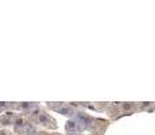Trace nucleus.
Segmentation results:
<instances>
[{"instance_id":"4","label":"nucleus","mask_w":155,"mask_h":135,"mask_svg":"<svg viewBox=\"0 0 155 135\" xmlns=\"http://www.w3.org/2000/svg\"><path fill=\"white\" fill-rule=\"evenodd\" d=\"M14 124H15V127L16 128H23V127H26L27 124H30V123L26 120V118H23V116H15Z\"/></svg>"},{"instance_id":"5","label":"nucleus","mask_w":155,"mask_h":135,"mask_svg":"<svg viewBox=\"0 0 155 135\" xmlns=\"http://www.w3.org/2000/svg\"><path fill=\"white\" fill-rule=\"evenodd\" d=\"M38 135H46V134H38Z\"/></svg>"},{"instance_id":"1","label":"nucleus","mask_w":155,"mask_h":135,"mask_svg":"<svg viewBox=\"0 0 155 135\" xmlns=\"http://www.w3.org/2000/svg\"><path fill=\"white\" fill-rule=\"evenodd\" d=\"M80 123L77 122V119H70V120H68V123H66V131L68 133H74L76 134L77 131L80 130Z\"/></svg>"},{"instance_id":"3","label":"nucleus","mask_w":155,"mask_h":135,"mask_svg":"<svg viewBox=\"0 0 155 135\" xmlns=\"http://www.w3.org/2000/svg\"><path fill=\"white\" fill-rule=\"evenodd\" d=\"M55 111L59 113H62V115H65V116H73L74 113H76V111H74L70 106H62L59 108H55Z\"/></svg>"},{"instance_id":"2","label":"nucleus","mask_w":155,"mask_h":135,"mask_svg":"<svg viewBox=\"0 0 155 135\" xmlns=\"http://www.w3.org/2000/svg\"><path fill=\"white\" fill-rule=\"evenodd\" d=\"M14 119H15V115L12 112H7L4 115L0 116V124L2 126H8L11 123H14Z\"/></svg>"}]
</instances>
